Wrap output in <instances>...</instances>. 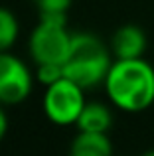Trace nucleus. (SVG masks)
Masks as SVG:
<instances>
[{
	"instance_id": "nucleus-6",
	"label": "nucleus",
	"mask_w": 154,
	"mask_h": 156,
	"mask_svg": "<svg viewBox=\"0 0 154 156\" xmlns=\"http://www.w3.org/2000/svg\"><path fill=\"white\" fill-rule=\"evenodd\" d=\"M146 34L136 24H124L117 28L111 38V53L115 59H136L146 51Z\"/></svg>"
},
{
	"instance_id": "nucleus-10",
	"label": "nucleus",
	"mask_w": 154,
	"mask_h": 156,
	"mask_svg": "<svg viewBox=\"0 0 154 156\" xmlns=\"http://www.w3.org/2000/svg\"><path fill=\"white\" fill-rule=\"evenodd\" d=\"M63 65L61 63H38L36 69V79L42 85H54L55 81L63 79Z\"/></svg>"
},
{
	"instance_id": "nucleus-12",
	"label": "nucleus",
	"mask_w": 154,
	"mask_h": 156,
	"mask_svg": "<svg viewBox=\"0 0 154 156\" xmlns=\"http://www.w3.org/2000/svg\"><path fill=\"white\" fill-rule=\"evenodd\" d=\"M6 130H8V115L4 113L2 105H0V140L4 138V134H6Z\"/></svg>"
},
{
	"instance_id": "nucleus-7",
	"label": "nucleus",
	"mask_w": 154,
	"mask_h": 156,
	"mask_svg": "<svg viewBox=\"0 0 154 156\" xmlns=\"http://www.w3.org/2000/svg\"><path fill=\"white\" fill-rule=\"evenodd\" d=\"M75 126L81 133H109L113 126V111L109 109V105L99 101L85 103Z\"/></svg>"
},
{
	"instance_id": "nucleus-13",
	"label": "nucleus",
	"mask_w": 154,
	"mask_h": 156,
	"mask_svg": "<svg viewBox=\"0 0 154 156\" xmlns=\"http://www.w3.org/2000/svg\"><path fill=\"white\" fill-rule=\"evenodd\" d=\"M142 156H154V148H152V150H146V152H144Z\"/></svg>"
},
{
	"instance_id": "nucleus-8",
	"label": "nucleus",
	"mask_w": 154,
	"mask_h": 156,
	"mask_svg": "<svg viewBox=\"0 0 154 156\" xmlns=\"http://www.w3.org/2000/svg\"><path fill=\"white\" fill-rule=\"evenodd\" d=\"M69 156H113V144L107 133H81L69 146Z\"/></svg>"
},
{
	"instance_id": "nucleus-1",
	"label": "nucleus",
	"mask_w": 154,
	"mask_h": 156,
	"mask_svg": "<svg viewBox=\"0 0 154 156\" xmlns=\"http://www.w3.org/2000/svg\"><path fill=\"white\" fill-rule=\"evenodd\" d=\"M103 85L111 105L124 113H140L154 103V67L142 57L115 59Z\"/></svg>"
},
{
	"instance_id": "nucleus-3",
	"label": "nucleus",
	"mask_w": 154,
	"mask_h": 156,
	"mask_svg": "<svg viewBox=\"0 0 154 156\" xmlns=\"http://www.w3.org/2000/svg\"><path fill=\"white\" fill-rule=\"evenodd\" d=\"M83 91H85L83 87H79L67 77L55 81L54 85H47L42 103L46 117L54 125L59 126L75 125L85 103H87Z\"/></svg>"
},
{
	"instance_id": "nucleus-9",
	"label": "nucleus",
	"mask_w": 154,
	"mask_h": 156,
	"mask_svg": "<svg viewBox=\"0 0 154 156\" xmlns=\"http://www.w3.org/2000/svg\"><path fill=\"white\" fill-rule=\"evenodd\" d=\"M20 34V24L14 12L0 6V51H8L16 44Z\"/></svg>"
},
{
	"instance_id": "nucleus-4",
	"label": "nucleus",
	"mask_w": 154,
	"mask_h": 156,
	"mask_svg": "<svg viewBox=\"0 0 154 156\" xmlns=\"http://www.w3.org/2000/svg\"><path fill=\"white\" fill-rule=\"evenodd\" d=\"M71 34L67 30V24H54V22H44L34 28L28 42L32 59L38 63H65L67 55L71 50Z\"/></svg>"
},
{
	"instance_id": "nucleus-11",
	"label": "nucleus",
	"mask_w": 154,
	"mask_h": 156,
	"mask_svg": "<svg viewBox=\"0 0 154 156\" xmlns=\"http://www.w3.org/2000/svg\"><path fill=\"white\" fill-rule=\"evenodd\" d=\"M34 2L38 6L40 14L42 12H65L67 14L73 0H34Z\"/></svg>"
},
{
	"instance_id": "nucleus-5",
	"label": "nucleus",
	"mask_w": 154,
	"mask_h": 156,
	"mask_svg": "<svg viewBox=\"0 0 154 156\" xmlns=\"http://www.w3.org/2000/svg\"><path fill=\"white\" fill-rule=\"evenodd\" d=\"M34 75L20 57L0 51V105H18L28 99Z\"/></svg>"
},
{
	"instance_id": "nucleus-2",
	"label": "nucleus",
	"mask_w": 154,
	"mask_h": 156,
	"mask_svg": "<svg viewBox=\"0 0 154 156\" xmlns=\"http://www.w3.org/2000/svg\"><path fill=\"white\" fill-rule=\"evenodd\" d=\"M113 65L111 48H107L95 34L77 32L71 38V50L63 63V75L83 89L103 85Z\"/></svg>"
}]
</instances>
